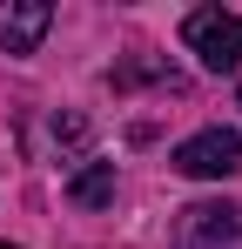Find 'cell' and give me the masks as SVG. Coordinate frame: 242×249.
Here are the masks:
<instances>
[{
    "label": "cell",
    "instance_id": "5",
    "mask_svg": "<svg viewBox=\"0 0 242 249\" xmlns=\"http://www.w3.org/2000/svg\"><path fill=\"white\" fill-rule=\"evenodd\" d=\"M68 196H74L81 209H101V202H115V162H87L68 182Z\"/></svg>",
    "mask_w": 242,
    "mask_h": 249
},
{
    "label": "cell",
    "instance_id": "2",
    "mask_svg": "<svg viewBox=\"0 0 242 249\" xmlns=\"http://www.w3.org/2000/svg\"><path fill=\"white\" fill-rule=\"evenodd\" d=\"M242 209L236 202H189L175 209V249H236Z\"/></svg>",
    "mask_w": 242,
    "mask_h": 249
},
{
    "label": "cell",
    "instance_id": "1",
    "mask_svg": "<svg viewBox=\"0 0 242 249\" xmlns=\"http://www.w3.org/2000/svg\"><path fill=\"white\" fill-rule=\"evenodd\" d=\"M182 41L208 74H236L242 68V14H222V7H195L182 20Z\"/></svg>",
    "mask_w": 242,
    "mask_h": 249
},
{
    "label": "cell",
    "instance_id": "4",
    "mask_svg": "<svg viewBox=\"0 0 242 249\" xmlns=\"http://www.w3.org/2000/svg\"><path fill=\"white\" fill-rule=\"evenodd\" d=\"M47 27H54V7L47 0H0V47L7 54H34Z\"/></svg>",
    "mask_w": 242,
    "mask_h": 249
},
{
    "label": "cell",
    "instance_id": "3",
    "mask_svg": "<svg viewBox=\"0 0 242 249\" xmlns=\"http://www.w3.org/2000/svg\"><path fill=\"white\" fill-rule=\"evenodd\" d=\"M175 168L195 175V182L236 175V168H242V135H236V128H195V135L175 148Z\"/></svg>",
    "mask_w": 242,
    "mask_h": 249
},
{
    "label": "cell",
    "instance_id": "6",
    "mask_svg": "<svg viewBox=\"0 0 242 249\" xmlns=\"http://www.w3.org/2000/svg\"><path fill=\"white\" fill-rule=\"evenodd\" d=\"M0 249H20V243H0Z\"/></svg>",
    "mask_w": 242,
    "mask_h": 249
}]
</instances>
